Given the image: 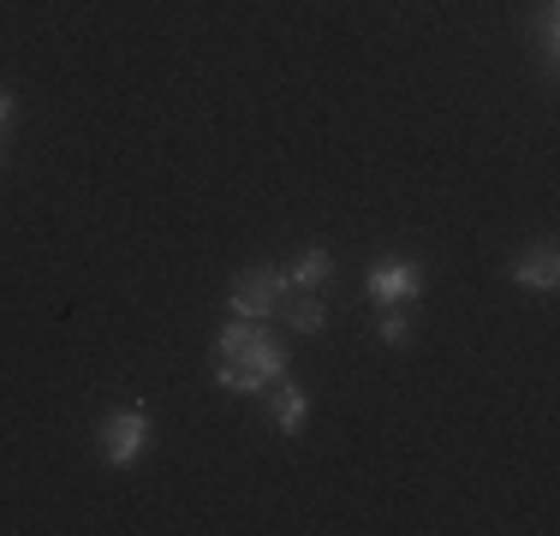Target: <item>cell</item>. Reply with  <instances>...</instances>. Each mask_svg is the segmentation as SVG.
Wrapping results in <instances>:
<instances>
[{"label":"cell","mask_w":560,"mask_h":536,"mask_svg":"<svg viewBox=\"0 0 560 536\" xmlns=\"http://www.w3.org/2000/svg\"><path fill=\"white\" fill-rule=\"evenodd\" d=\"M215 358H221V364H233V370H245L257 387H269V382L287 375V346H280L262 322H245V316H233L215 334Z\"/></svg>","instance_id":"obj_1"},{"label":"cell","mask_w":560,"mask_h":536,"mask_svg":"<svg viewBox=\"0 0 560 536\" xmlns=\"http://www.w3.org/2000/svg\"><path fill=\"white\" fill-rule=\"evenodd\" d=\"M96 441H102V459H108L114 471H126V465H138L143 453H150V441H155V418H150L143 406L108 411V418L96 423Z\"/></svg>","instance_id":"obj_2"},{"label":"cell","mask_w":560,"mask_h":536,"mask_svg":"<svg viewBox=\"0 0 560 536\" xmlns=\"http://www.w3.org/2000/svg\"><path fill=\"white\" fill-rule=\"evenodd\" d=\"M287 268H245V275L233 280V292H226V304H233V316L245 322H269L280 304H287Z\"/></svg>","instance_id":"obj_3"},{"label":"cell","mask_w":560,"mask_h":536,"mask_svg":"<svg viewBox=\"0 0 560 536\" xmlns=\"http://www.w3.org/2000/svg\"><path fill=\"white\" fill-rule=\"evenodd\" d=\"M364 292L376 311H388V304H418L423 299V268L418 263H376L364 275Z\"/></svg>","instance_id":"obj_4"},{"label":"cell","mask_w":560,"mask_h":536,"mask_svg":"<svg viewBox=\"0 0 560 536\" xmlns=\"http://www.w3.org/2000/svg\"><path fill=\"white\" fill-rule=\"evenodd\" d=\"M513 287H525V292H537V299H549V292L560 287V250L555 245H537V250H525V257H513Z\"/></svg>","instance_id":"obj_5"},{"label":"cell","mask_w":560,"mask_h":536,"mask_svg":"<svg viewBox=\"0 0 560 536\" xmlns=\"http://www.w3.org/2000/svg\"><path fill=\"white\" fill-rule=\"evenodd\" d=\"M262 394H269V423L280 429V435H299L304 418H311V399H304V387H292V382H269Z\"/></svg>","instance_id":"obj_6"},{"label":"cell","mask_w":560,"mask_h":536,"mask_svg":"<svg viewBox=\"0 0 560 536\" xmlns=\"http://www.w3.org/2000/svg\"><path fill=\"white\" fill-rule=\"evenodd\" d=\"M328 280H335V257H328V250H304V257L287 268L292 292H316V287H328Z\"/></svg>","instance_id":"obj_7"},{"label":"cell","mask_w":560,"mask_h":536,"mask_svg":"<svg viewBox=\"0 0 560 536\" xmlns=\"http://www.w3.org/2000/svg\"><path fill=\"white\" fill-rule=\"evenodd\" d=\"M328 322V304L316 299V292H299V304H292V334H323Z\"/></svg>","instance_id":"obj_8"},{"label":"cell","mask_w":560,"mask_h":536,"mask_svg":"<svg viewBox=\"0 0 560 536\" xmlns=\"http://www.w3.org/2000/svg\"><path fill=\"white\" fill-rule=\"evenodd\" d=\"M376 340H382V346H406V340H411V316L399 311V304H388V311H382V322H376Z\"/></svg>","instance_id":"obj_9"},{"label":"cell","mask_w":560,"mask_h":536,"mask_svg":"<svg viewBox=\"0 0 560 536\" xmlns=\"http://www.w3.org/2000/svg\"><path fill=\"white\" fill-rule=\"evenodd\" d=\"M215 387H221V394H262V387L250 382L245 370H233V364H215Z\"/></svg>","instance_id":"obj_10"},{"label":"cell","mask_w":560,"mask_h":536,"mask_svg":"<svg viewBox=\"0 0 560 536\" xmlns=\"http://www.w3.org/2000/svg\"><path fill=\"white\" fill-rule=\"evenodd\" d=\"M12 114H19V96H12L7 84H0V138H7V126H12Z\"/></svg>","instance_id":"obj_11"},{"label":"cell","mask_w":560,"mask_h":536,"mask_svg":"<svg viewBox=\"0 0 560 536\" xmlns=\"http://www.w3.org/2000/svg\"><path fill=\"white\" fill-rule=\"evenodd\" d=\"M0 167H7V138H0Z\"/></svg>","instance_id":"obj_12"}]
</instances>
